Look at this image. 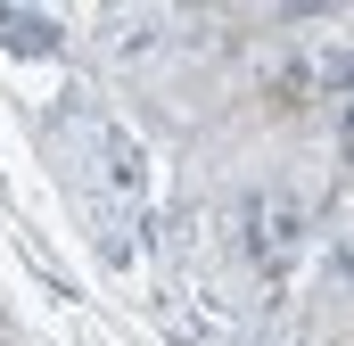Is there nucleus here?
<instances>
[{
    "instance_id": "f03ea898",
    "label": "nucleus",
    "mask_w": 354,
    "mask_h": 346,
    "mask_svg": "<svg viewBox=\"0 0 354 346\" xmlns=\"http://www.w3.org/2000/svg\"><path fill=\"white\" fill-rule=\"evenodd\" d=\"M0 33H17V50H50V25H33V17H8L0 8Z\"/></svg>"
},
{
    "instance_id": "f257e3e1",
    "label": "nucleus",
    "mask_w": 354,
    "mask_h": 346,
    "mask_svg": "<svg viewBox=\"0 0 354 346\" xmlns=\"http://www.w3.org/2000/svg\"><path fill=\"white\" fill-rule=\"evenodd\" d=\"M297 231H305V215H297L288 198H264V206H256V248H264V256H288Z\"/></svg>"
}]
</instances>
